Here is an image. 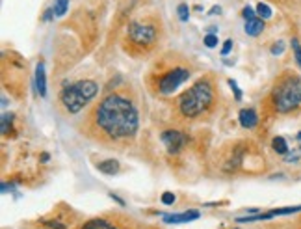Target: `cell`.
Masks as SVG:
<instances>
[{
  "label": "cell",
  "mask_w": 301,
  "mask_h": 229,
  "mask_svg": "<svg viewBox=\"0 0 301 229\" xmlns=\"http://www.w3.org/2000/svg\"><path fill=\"white\" fill-rule=\"evenodd\" d=\"M90 101L86 99L78 84H71V86H65L62 92V105L65 107V110L69 114H78L82 108L88 105Z\"/></svg>",
  "instance_id": "5b68a950"
},
{
  "label": "cell",
  "mask_w": 301,
  "mask_h": 229,
  "mask_svg": "<svg viewBox=\"0 0 301 229\" xmlns=\"http://www.w3.org/2000/svg\"><path fill=\"white\" fill-rule=\"evenodd\" d=\"M262 30H264V19H259V17H255V19H249V21H245V34L247 36H259L262 34Z\"/></svg>",
  "instance_id": "8fae6325"
},
{
  "label": "cell",
  "mask_w": 301,
  "mask_h": 229,
  "mask_svg": "<svg viewBox=\"0 0 301 229\" xmlns=\"http://www.w3.org/2000/svg\"><path fill=\"white\" fill-rule=\"evenodd\" d=\"M199 213L197 211H186V213H181V215H168L164 216V222L166 224H188L192 220H197L199 218Z\"/></svg>",
  "instance_id": "ba28073f"
},
{
  "label": "cell",
  "mask_w": 301,
  "mask_h": 229,
  "mask_svg": "<svg viewBox=\"0 0 301 229\" xmlns=\"http://www.w3.org/2000/svg\"><path fill=\"white\" fill-rule=\"evenodd\" d=\"M283 52H285V43H283V41H277V43L272 47V54L273 56H279Z\"/></svg>",
  "instance_id": "7402d4cb"
},
{
  "label": "cell",
  "mask_w": 301,
  "mask_h": 229,
  "mask_svg": "<svg viewBox=\"0 0 301 229\" xmlns=\"http://www.w3.org/2000/svg\"><path fill=\"white\" fill-rule=\"evenodd\" d=\"M128 39L134 45H140V47L153 45L154 39H156V28L151 24H145V22L134 21L128 24Z\"/></svg>",
  "instance_id": "277c9868"
},
{
  "label": "cell",
  "mask_w": 301,
  "mask_h": 229,
  "mask_svg": "<svg viewBox=\"0 0 301 229\" xmlns=\"http://www.w3.org/2000/svg\"><path fill=\"white\" fill-rule=\"evenodd\" d=\"M231 49H232V41H231V39H227V41H225V43H223V49H221V54H223V56H227V54L231 52Z\"/></svg>",
  "instance_id": "d4e9b609"
},
{
  "label": "cell",
  "mask_w": 301,
  "mask_h": 229,
  "mask_svg": "<svg viewBox=\"0 0 301 229\" xmlns=\"http://www.w3.org/2000/svg\"><path fill=\"white\" fill-rule=\"evenodd\" d=\"M214 103V88L208 80H199L179 99V108L184 117L203 115Z\"/></svg>",
  "instance_id": "7a4b0ae2"
},
{
  "label": "cell",
  "mask_w": 301,
  "mask_h": 229,
  "mask_svg": "<svg viewBox=\"0 0 301 229\" xmlns=\"http://www.w3.org/2000/svg\"><path fill=\"white\" fill-rule=\"evenodd\" d=\"M97 170L99 172L106 173V175H115V173L119 172V162H117V160H113V158H108V160L99 162Z\"/></svg>",
  "instance_id": "7c38bea8"
},
{
  "label": "cell",
  "mask_w": 301,
  "mask_h": 229,
  "mask_svg": "<svg viewBox=\"0 0 301 229\" xmlns=\"http://www.w3.org/2000/svg\"><path fill=\"white\" fill-rule=\"evenodd\" d=\"M177 13H179V19L181 21H188V17H190V9H188V6L186 4H181V6L177 7Z\"/></svg>",
  "instance_id": "e0dca14e"
},
{
  "label": "cell",
  "mask_w": 301,
  "mask_h": 229,
  "mask_svg": "<svg viewBox=\"0 0 301 229\" xmlns=\"http://www.w3.org/2000/svg\"><path fill=\"white\" fill-rule=\"evenodd\" d=\"M52 13H54V9H47L43 19H45V21H50V19H52Z\"/></svg>",
  "instance_id": "4316f807"
},
{
  "label": "cell",
  "mask_w": 301,
  "mask_h": 229,
  "mask_svg": "<svg viewBox=\"0 0 301 229\" xmlns=\"http://www.w3.org/2000/svg\"><path fill=\"white\" fill-rule=\"evenodd\" d=\"M272 147H273V151H275V153H279V155H287L288 153V143L283 136L273 138Z\"/></svg>",
  "instance_id": "4fadbf2b"
},
{
  "label": "cell",
  "mask_w": 301,
  "mask_h": 229,
  "mask_svg": "<svg viewBox=\"0 0 301 229\" xmlns=\"http://www.w3.org/2000/svg\"><path fill=\"white\" fill-rule=\"evenodd\" d=\"M204 45H206L208 49H214L217 45V36H214V34H206V36H204Z\"/></svg>",
  "instance_id": "d6986e66"
},
{
  "label": "cell",
  "mask_w": 301,
  "mask_h": 229,
  "mask_svg": "<svg viewBox=\"0 0 301 229\" xmlns=\"http://www.w3.org/2000/svg\"><path fill=\"white\" fill-rule=\"evenodd\" d=\"M219 11H221V7H219V6H214V7L210 9V15H216V13H219Z\"/></svg>",
  "instance_id": "83f0119b"
},
{
  "label": "cell",
  "mask_w": 301,
  "mask_h": 229,
  "mask_svg": "<svg viewBox=\"0 0 301 229\" xmlns=\"http://www.w3.org/2000/svg\"><path fill=\"white\" fill-rule=\"evenodd\" d=\"M257 15H260V19H270L272 17V7L264 4V2H260L257 6Z\"/></svg>",
  "instance_id": "2e32d148"
},
{
  "label": "cell",
  "mask_w": 301,
  "mask_h": 229,
  "mask_svg": "<svg viewBox=\"0 0 301 229\" xmlns=\"http://www.w3.org/2000/svg\"><path fill=\"white\" fill-rule=\"evenodd\" d=\"M292 49H294V56H296V62L298 65L301 67V45L298 39H292Z\"/></svg>",
  "instance_id": "ac0fdd59"
},
{
  "label": "cell",
  "mask_w": 301,
  "mask_h": 229,
  "mask_svg": "<svg viewBox=\"0 0 301 229\" xmlns=\"http://www.w3.org/2000/svg\"><path fill=\"white\" fill-rule=\"evenodd\" d=\"M175 200H177L175 194H171V192H166L164 196H162V203H164V205H173Z\"/></svg>",
  "instance_id": "44dd1931"
},
{
  "label": "cell",
  "mask_w": 301,
  "mask_h": 229,
  "mask_svg": "<svg viewBox=\"0 0 301 229\" xmlns=\"http://www.w3.org/2000/svg\"><path fill=\"white\" fill-rule=\"evenodd\" d=\"M242 15H244L245 21H249V19H255V17H257V15H255V9L249 7V6H245L244 9H242Z\"/></svg>",
  "instance_id": "603a6c76"
},
{
  "label": "cell",
  "mask_w": 301,
  "mask_h": 229,
  "mask_svg": "<svg viewBox=\"0 0 301 229\" xmlns=\"http://www.w3.org/2000/svg\"><path fill=\"white\" fill-rule=\"evenodd\" d=\"M49 228L50 229H65V226L60 222H49Z\"/></svg>",
  "instance_id": "484cf974"
},
{
  "label": "cell",
  "mask_w": 301,
  "mask_h": 229,
  "mask_svg": "<svg viewBox=\"0 0 301 229\" xmlns=\"http://www.w3.org/2000/svg\"><path fill=\"white\" fill-rule=\"evenodd\" d=\"M35 86H37V92L41 97L47 95V75H45V65L37 64L35 67Z\"/></svg>",
  "instance_id": "30bf717a"
},
{
  "label": "cell",
  "mask_w": 301,
  "mask_h": 229,
  "mask_svg": "<svg viewBox=\"0 0 301 229\" xmlns=\"http://www.w3.org/2000/svg\"><path fill=\"white\" fill-rule=\"evenodd\" d=\"M273 105L281 114H288L301 107V79L287 77L273 90Z\"/></svg>",
  "instance_id": "3957f363"
},
{
  "label": "cell",
  "mask_w": 301,
  "mask_h": 229,
  "mask_svg": "<svg viewBox=\"0 0 301 229\" xmlns=\"http://www.w3.org/2000/svg\"><path fill=\"white\" fill-rule=\"evenodd\" d=\"M162 142L166 145V149L171 153V155H177V153H181L182 147L186 145V136L179 132V130H164L162 132Z\"/></svg>",
  "instance_id": "52a82bcc"
},
{
  "label": "cell",
  "mask_w": 301,
  "mask_h": 229,
  "mask_svg": "<svg viewBox=\"0 0 301 229\" xmlns=\"http://www.w3.org/2000/svg\"><path fill=\"white\" fill-rule=\"evenodd\" d=\"M82 229H117V228H113L112 224L106 222V220H90L88 224H84Z\"/></svg>",
  "instance_id": "5bb4252c"
},
{
  "label": "cell",
  "mask_w": 301,
  "mask_h": 229,
  "mask_svg": "<svg viewBox=\"0 0 301 229\" xmlns=\"http://www.w3.org/2000/svg\"><path fill=\"white\" fill-rule=\"evenodd\" d=\"M188 79H190L188 69L175 67V69H171V71H168L164 77H162L160 82H158V90H160V93H173L175 90H179V88H181Z\"/></svg>",
  "instance_id": "8992f818"
},
{
  "label": "cell",
  "mask_w": 301,
  "mask_h": 229,
  "mask_svg": "<svg viewBox=\"0 0 301 229\" xmlns=\"http://www.w3.org/2000/svg\"><path fill=\"white\" fill-rule=\"evenodd\" d=\"M240 125L244 127V129H253L257 123H259V115L257 112L253 110V108H244V110H240Z\"/></svg>",
  "instance_id": "9c48e42d"
},
{
  "label": "cell",
  "mask_w": 301,
  "mask_h": 229,
  "mask_svg": "<svg viewBox=\"0 0 301 229\" xmlns=\"http://www.w3.org/2000/svg\"><path fill=\"white\" fill-rule=\"evenodd\" d=\"M67 7H69V0H56V4H54V15H56V17L65 15Z\"/></svg>",
  "instance_id": "9a60e30c"
},
{
  "label": "cell",
  "mask_w": 301,
  "mask_h": 229,
  "mask_svg": "<svg viewBox=\"0 0 301 229\" xmlns=\"http://www.w3.org/2000/svg\"><path fill=\"white\" fill-rule=\"evenodd\" d=\"M229 86L232 88V90H234V97H236V101H240L242 99V93H240V90H238V86H236V82H234V80H229Z\"/></svg>",
  "instance_id": "cb8c5ba5"
},
{
  "label": "cell",
  "mask_w": 301,
  "mask_h": 229,
  "mask_svg": "<svg viewBox=\"0 0 301 229\" xmlns=\"http://www.w3.org/2000/svg\"><path fill=\"white\" fill-rule=\"evenodd\" d=\"M11 119H13L11 114L2 115V134H7V125H11Z\"/></svg>",
  "instance_id": "ffe728a7"
},
{
  "label": "cell",
  "mask_w": 301,
  "mask_h": 229,
  "mask_svg": "<svg viewBox=\"0 0 301 229\" xmlns=\"http://www.w3.org/2000/svg\"><path fill=\"white\" fill-rule=\"evenodd\" d=\"M93 121L106 138L117 142V140H128L138 132L140 114L132 105V101L113 93L99 103V107L93 112Z\"/></svg>",
  "instance_id": "6da1fadb"
}]
</instances>
